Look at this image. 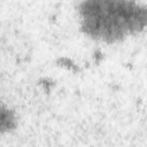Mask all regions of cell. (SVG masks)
Segmentation results:
<instances>
[{
    "label": "cell",
    "instance_id": "7a4b0ae2",
    "mask_svg": "<svg viewBox=\"0 0 147 147\" xmlns=\"http://www.w3.org/2000/svg\"><path fill=\"white\" fill-rule=\"evenodd\" d=\"M0 110H1L0 111V129H1V133H5L7 131L13 130L16 126V117L13 110L5 107L3 105L1 106Z\"/></svg>",
    "mask_w": 147,
    "mask_h": 147
},
{
    "label": "cell",
    "instance_id": "6da1fadb",
    "mask_svg": "<svg viewBox=\"0 0 147 147\" xmlns=\"http://www.w3.org/2000/svg\"><path fill=\"white\" fill-rule=\"evenodd\" d=\"M78 18L86 36L114 44L147 29V6L136 0H83Z\"/></svg>",
    "mask_w": 147,
    "mask_h": 147
}]
</instances>
